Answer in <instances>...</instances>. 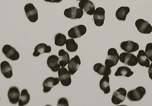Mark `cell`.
Listing matches in <instances>:
<instances>
[{
	"label": "cell",
	"mask_w": 152,
	"mask_h": 106,
	"mask_svg": "<svg viewBox=\"0 0 152 106\" xmlns=\"http://www.w3.org/2000/svg\"><path fill=\"white\" fill-rule=\"evenodd\" d=\"M20 95V91L17 87H12L10 88L8 92V97L10 103L16 104L18 103Z\"/></svg>",
	"instance_id": "16"
},
{
	"label": "cell",
	"mask_w": 152,
	"mask_h": 106,
	"mask_svg": "<svg viewBox=\"0 0 152 106\" xmlns=\"http://www.w3.org/2000/svg\"><path fill=\"white\" fill-rule=\"evenodd\" d=\"M57 106H69L68 101L67 99L65 98H62L59 99Z\"/></svg>",
	"instance_id": "30"
},
{
	"label": "cell",
	"mask_w": 152,
	"mask_h": 106,
	"mask_svg": "<svg viewBox=\"0 0 152 106\" xmlns=\"http://www.w3.org/2000/svg\"><path fill=\"white\" fill-rule=\"evenodd\" d=\"M30 99V96L28 94V90L26 89H23L21 91V97L18 102L19 106H23L28 104Z\"/></svg>",
	"instance_id": "26"
},
{
	"label": "cell",
	"mask_w": 152,
	"mask_h": 106,
	"mask_svg": "<svg viewBox=\"0 0 152 106\" xmlns=\"http://www.w3.org/2000/svg\"><path fill=\"white\" fill-rule=\"evenodd\" d=\"M105 10L102 7H98L96 9L94 14V22L98 27L102 26L105 20Z\"/></svg>",
	"instance_id": "11"
},
{
	"label": "cell",
	"mask_w": 152,
	"mask_h": 106,
	"mask_svg": "<svg viewBox=\"0 0 152 106\" xmlns=\"http://www.w3.org/2000/svg\"><path fill=\"white\" fill-rule=\"evenodd\" d=\"M59 63L61 67H66L70 62V56L68 53L64 49L60 50L58 53Z\"/></svg>",
	"instance_id": "22"
},
{
	"label": "cell",
	"mask_w": 152,
	"mask_h": 106,
	"mask_svg": "<svg viewBox=\"0 0 152 106\" xmlns=\"http://www.w3.org/2000/svg\"><path fill=\"white\" fill-rule=\"evenodd\" d=\"M110 78L108 76H104L100 80L99 86L100 89L104 92L105 94H108L110 91Z\"/></svg>",
	"instance_id": "24"
},
{
	"label": "cell",
	"mask_w": 152,
	"mask_h": 106,
	"mask_svg": "<svg viewBox=\"0 0 152 106\" xmlns=\"http://www.w3.org/2000/svg\"><path fill=\"white\" fill-rule=\"evenodd\" d=\"M81 65V60L78 55H76L72 58L68 64V68L71 75H73L78 70Z\"/></svg>",
	"instance_id": "15"
},
{
	"label": "cell",
	"mask_w": 152,
	"mask_h": 106,
	"mask_svg": "<svg viewBox=\"0 0 152 106\" xmlns=\"http://www.w3.org/2000/svg\"><path fill=\"white\" fill-rule=\"evenodd\" d=\"M76 1H83V0H76Z\"/></svg>",
	"instance_id": "33"
},
{
	"label": "cell",
	"mask_w": 152,
	"mask_h": 106,
	"mask_svg": "<svg viewBox=\"0 0 152 106\" xmlns=\"http://www.w3.org/2000/svg\"><path fill=\"white\" fill-rule=\"evenodd\" d=\"M1 73L5 78H10L13 76V70L12 66L9 62L7 61H3L1 64Z\"/></svg>",
	"instance_id": "19"
},
{
	"label": "cell",
	"mask_w": 152,
	"mask_h": 106,
	"mask_svg": "<svg viewBox=\"0 0 152 106\" xmlns=\"http://www.w3.org/2000/svg\"><path fill=\"white\" fill-rule=\"evenodd\" d=\"M145 52L148 59L152 62V43H149L147 44Z\"/></svg>",
	"instance_id": "29"
},
{
	"label": "cell",
	"mask_w": 152,
	"mask_h": 106,
	"mask_svg": "<svg viewBox=\"0 0 152 106\" xmlns=\"http://www.w3.org/2000/svg\"><path fill=\"white\" fill-rule=\"evenodd\" d=\"M119 56L116 49H110L108 51V56L105 62V65L111 68L116 66L119 62Z\"/></svg>",
	"instance_id": "1"
},
{
	"label": "cell",
	"mask_w": 152,
	"mask_h": 106,
	"mask_svg": "<svg viewBox=\"0 0 152 106\" xmlns=\"http://www.w3.org/2000/svg\"><path fill=\"white\" fill-rule=\"evenodd\" d=\"M2 52L7 58L12 61L17 60L20 58L18 52L9 45H5L4 46Z\"/></svg>",
	"instance_id": "10"
},
{
	"label": "cell",
	"mask_w": 152,
	"mask_h": 106,
	"mask_svg": "<svg viewBox=\"0 0 152 106\" xmlns=\"http://www.w3.org/2000/svg\"><path fill=\"white\" fill-rule=\"evenodd\" d=\"M134 74V72L132 71L129 68L126 66H121L119 67L115 73V76H124L129 77Z\"/></svg>",
	"instance_id": "25"
},
{
	"label": "cell",
	"mask_w": 152,
	"mask_h": 106,
	"mask_svg": "<svg viewBox=\"0 0 152 106\" xmlns=\"http://www.w3.org/2000/svg\"><path fill=\"white\" fill-rule=\"evenodd\" d=\"M130 11V8L128 7H121L116 11V18L119 21H125L127 15L129 14Z\"/></svg>",
	"instance_id": "23"
},
{
	"label": "cell",
	"mask_w": 152,
	"mask_h": 106,
	"mask_svg": "<svg viewBox=\"0 0 152 106\" xmlns=\"http://www.w3.org/2000/svg\"><path fill=\"white\" fill-rule=\"evenodd\" d=\"M146 89L143 87L139 86L129 91L127 94V97L130 101L137 102L142 99L146 94Z\"/></svg>",
	"instance_id": "2"
},
{
	"label": "cell",
	"mask_w": 152,
	"mask_h": 106,
	"mask_svg": "<svg viewBox=\"0 0 152 106\" xmlns=\"http://www.w3.org/2000/svg\"><path fill=\"white\" fill-rule=\"evenodd\" d=\"M80 8L83 9L84 12L89 15H93L95 11V6L93 3L89 0H83L80 1L78 4Z\"/></svg>",
	"instance_id": "12"
},
{
	"label": "cell",
	"mask_w": 152,
	"mask_h": 106,
	"mask_svg": "<svg viewBox=\"0 0 152 106\" xmlns=\"http://www.w3.org/2000/svg\"><path fill=\"white\" fill-rule=\"evenodd\" d=\"M94 70L96 73L101 76H109L111 74V68L107 67L105 65L100 63L96 64L93 68Z\"/></svg>",
	"instance_id": "18"
},
{
	"label": "cell",
	"mask_w": 152,
	"mask_h": 106,
	"mask_svg": "<svg viewBox=\"0 0 152 106\" xmlns=\"http://www.w3.org/2000/svg\"><path fill=\"white\" fill-rule=\"evenodd\" d=\"M135 25L138 30L141 33L149 34L152 32V26L150 23L143 19H138L135 22Z\"/></svg>",
	"instance_id": "7"
},
{
	"label": "cell",
	"mask_w": 152,
	"mask_h": 106,
	"mask_svg": "<svg viewBox=\"0 0 152 106\" xmlns=\"http://www.w3.org/2000/svg\"><path fill=\"white\" fill-rule=\"evenodd\" d=\"M137 58L138 63L141 66H144L146 68L150 67V61L148 59L145 52L143 50H140L138 52Z\"/></svg>",
	"instance_id": "21"
},
{
	"label": "cell",
	"mask_w": 152,
	"mask_h": 106,
	"mask_svg": "<svg viewBox=\"0 0 152 106\" xmlns=\"http://www.w3.org/2000/svg\"><path fill=\"white\" fill-rule=\"evenodd\" d=\"M51 46H47L45 43H41L37 45L35 47L34 52L33 54L34 57H37L42 54L44 53H48L51 52Z\"/></svg>",
	"instance_id": "20"
},
{
	"label": "cell",
	"mask_w": 152,
	"mask_h": 106,
	"mask_svg": "<svg viewBox=\"0 0 152 106\" xmlns=\"http://www.w3.org/2000/svg\"><path fill=\"white\" fill-rule=\"evenodd\" d=\"M121 48L123 51L128 53H132L137 51L139 48V45L132 41L122 42L120 44Z\"/></svg>",
	"instance_id": "13"
},
{
	"label": "cell",
	"mask_w": 152,
	"mask_h": 106,
	"mask_svg": "<svg viewBox=\"0 0 152 106\" xmlns=\"http://www.w3.org/2000/svg\"><path fill=\"white\" fill-rule=\"evenodd\" d=\"M66 44V49L70 52H75L78 49V44L73 38L67 39Z\"/></svg>",
	"instance_id": "27"
},
{
	"label": "cell",
	"mask_w": 152,
	"mask_h": 106,
	"mask_svg": "<svg viewBox=\"0 0 152 106\" xmlns=\"http://www.w3.org/2000/svg\"><path fill=\"white\" fill-rule=\"evenodd\" d=\"M48 67L53 72H57L60 68L59 63V58L58 56L52 55L49 57L47 61Z\"/></svg>",
	"instance_id": "17"
},
{
	"label": "cell",
	"mask_w": 152,
	"mask_h": 106,
	"mask_svg": "<svg viewBox=\"0 0 152 106\" xmlns=\"http://www.w3.org/2000/svg\"><path fill=\"white\" fill-rule=\"evenodd\" d=\"M86 31L87 28L85 25H80L75 26L69 30L68 34L71 38L76 39L85 35Z\"/></svg>",
	"instance_id": "8"
},
{
	"label": "cell",
	"mask_w": 152,
	"mask_h": 106,
	"mask_svg": "<svg viewBox=\"0 0 152 106\" xmlns=\"http://www.w3.org/2000/svg\"><path fill=\"white\" fill-rule=\"evenodd\" d=\"M148 74L149 77L152 80V62L149 67Z\"/></svg>",
	"instance_id": "31"
},
{
	"label": "cell",
	"mask_w": 152,
	"mask_h": 106,
	"mask_svg": "<svg viewBox=\"0 0 152 106\" xmlns=\"http://www.w3.org/2000/svg\"><path fill=\"white\" fill-rule=\"evenodd\" d=\"M45 1L47 2H50L51 3H60L61 2L62 0H44Z\"/></svg>",
	"instance_id": "32"
},
{
	"label": "cell",
	"mask_w": 152,
	"mask_h": 106,
	"mask_svg": "<svg viewBox=\"0 0 152 106\" xmlns=\"http://www.w3.org/2000/svg\"><path fill=\"white\" fill-rule=\"evenodd\" d=\"M25 14L30 21L35 23L38 20V11L32 4H27L24 8Z\"/></svg>",
	"instance_id": "4"
},
{
	"label": "cell",
	"mask_w": 152,
	"mask_h": 106,
	"mask_svg": "<svg viewBox=\"0 0 152 106\" xmlns=\"http://www.w3.org/2000/svg\"><path fill=\"white\" fill-rule=\"evenodd\" d=\"M127 91L123 88H119L114 92L112 98V103L118 105L123 102L125 100Z\"/></svg>",
	"instance_id": "9"
},
{
	"label": "cell",
	"mask_w": 152,
	"mask_h": 106,
	"mask_svg": "<svg viewBox=\"0 0 152 106\" xmlns=\"http://www.w3.org/2000/svg\"><path fill=\"white\" fill-rule=\"evenodd\" d=\"M83 14L84 12L82 9L74 7L65 9L64 11L65 16L71 20L80 19Z\"/></svg>",
	"instance_id": "6"
},
{
	"label": "cell",
	"mask_w": 152,
	"mask_h": 106,
	"mask_svg": "<svg viewBox=\"0 0 152 106\" xmlns=\"http://www.w3.org/2000/svg\"><path fill=\"white\" fill-rule=\"evenodd\" d=\"M59 79L49 77L46 79L43 83V92L47 93L51 90V89L55 86L58 85L59 82Z\"/></svg>",
	"instance_id": "14"
},
{
	"label": "cell",
	"mask_w": 152,
	"mask_h": 106,
	"mask_svg": "<svg viewBox=\"0 0 152 106\" xmlns=\"http://www.w3.org/2000/svg\"><path fill=\"white\" fill-rule=\"evenodd\" d=\"M58 76L62 85L64 86H68L71 85V74L64 67L60 68L58 71Z\"/></svg>",
	"instance_id": "5"
},
{
	"label": "cell",
	"mask_w": 152,
	"mask_h": 106,
	"mask_svg": "<svg viewBox=\"0 0 152 106\" xmlns=\"http://www.w3.org/2000/svg\"><path fill=\"white\" fill-rule=\"evenodd\" d=\"M119 60L127 66H134L138 63L137 57L131 53L123 52L119 55Z\"/></svg>",
	"instance_id": "3"
},
{
	"label": "cell",
	"mask_w": 152,
	"mask_h": 106,
	"mask_svg": "<svg viewBox=\"0 0 152 106\" xmlns=\"http://www.w3.org/2000/svg\"><path fill=\"white\" fill-rule=\"evenodd\" d=\"M55 44L59 46H63L66 44V38L64 35L62 33L57 34L55 36Z\"/></svg>",
	"instance_id": "28"
}]
</instances>
